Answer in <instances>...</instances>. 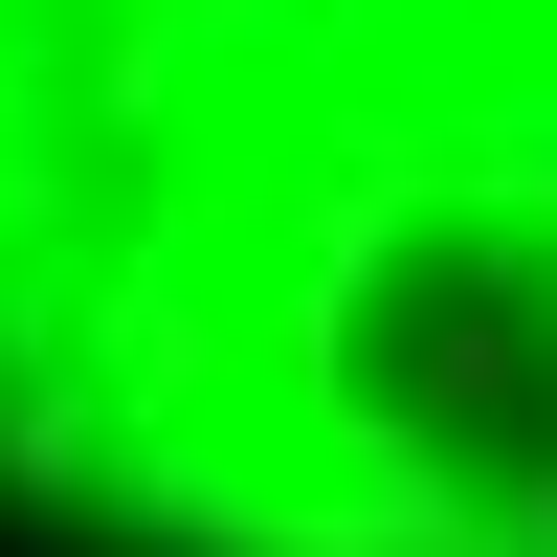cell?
Wrapping results in <instances>:
<instances>
[{
	"label": "cell",
	"mask_w": 557,
	"mask_h": 557,
	"mask_svg": "<svg viewBox=\"0 0 557 557\" xmlns=\"http://www.w3.org/2000/svg\"><path fill=\"white\" fill-rule=\"evenodd\" d=\"M0 469L178 557H557V0H0Z\"/></svg>",
	"instance_id": "6da1fadb"
}]
</instances>
